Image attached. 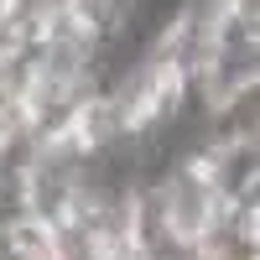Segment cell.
<instances>
[{
	"instance_id": "obj_1",
	"label": "cell",
	"mask_w": 260,
	"mask_h": 260,
	"mask_svg": "<svg viewBox=\"0 0 260 260\" xmlns=\"http://www.w3.org/2000/svg\"><path fill=\"white\" fill-rule=\"evenodd\" d=\"M198 156L213 192L229 208H245L260 198V141H203Z\"/></svg>"
}]
</instances>
